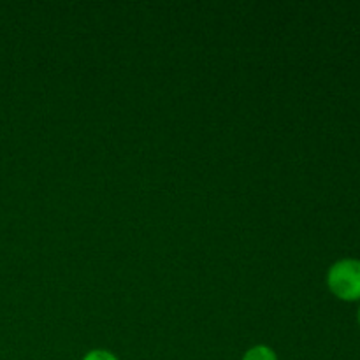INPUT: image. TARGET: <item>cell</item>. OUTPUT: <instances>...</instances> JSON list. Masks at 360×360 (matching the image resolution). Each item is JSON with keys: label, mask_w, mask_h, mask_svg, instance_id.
Listing matches in <instances>:
<instances>
[{"label": "cell", "mask_w": 360, "mask_h": 360, "mask_svg": "<svg viewBox=\"0 0 360 360\" xmlns=\"http://www.w3.org/2000/svg\"><path fill=\"white\" fill-rule=\"evenodd\" d=\"M83 360H118L108 350H91L84 355Z\"/></svg>", "instance_id": "cell-3"}, {"label": "cell", "mask_w": 360, "mask_h": 360, "mask_svg": "<svg viewBox=\"0 0 360 360\" xmlns=\"http://www.w3.org/2000/svg\"><path fill=\"white\" fill-rule=\"evenodd\" d=\"M359 323H360V309H359Z\"/></svg>", "instance_id": "cell-4"}, {"label": "cell", "mask_w": 360, "mask_h": 360, "mask_svg": "<svg viewBox=\"0 0 360 360\" xmlns=\"http://www.w3.org/2000/svg\"><path fill=\"white\" fill-rule=\"evenodd\" d=\"M327 285L343 301L360 299V260L345 259L334 264L327 274Z\"/></svg>", "instance_id": "cell-1"}, {"label": "cell", "mask_w": 360, "mask_h": 360, "mask_svg": "<svg viewBox=\"0 0 360 360\" xmlns=\"http://www.w3.org/2000/svg\"><path fill=\"white\" fill-rule=\"evenodd\" d=\"M243 360H278V357L269 347H255L246 352Z\"/></svg>", "instance_id": "cell-2"}]
</instances>
